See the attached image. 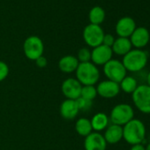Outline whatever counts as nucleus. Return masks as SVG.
Wrapping results in <instances>:
<instances>
[{
  "label": "nucleus",
  "mask_w": 150,
  "mask_h": 150,
  "mask_svg": "<svg viewBox=\"0 0 150 150\" xmlns=\"http://www.w3.org/2000/svg\"><path fill=\"white\" fill-rule=\"evenodd\" d=\"M112 50L111 48L101 44L91 50V61L94 64L104 65L107 62L112 59Z\"/></svg>",
  "instance_id": "nucleus-10"
},
{
  "label": "nucleus",
  "mask_w": 150,
  "mask_h": 150,
  "mask_svg": "<svg viewBox=\"0 0 150 150\" xmlns=\"http://www.w3.org/2000/svg\"><path fill=\"white\" fill-rule=\"evenodd\" d=\"M88 19L90 24L100 26L105 20V11L103 10V8L100 6H95L90 10Z\"/></svg>",
  "instance_id": "nucleus-21"
},
{
  "label": "nucleus",
  "mask_w": 150,
  "mask_h": 150,
  "mask_svg": "<svg viewBox=\"0 0 150 150\" xmlns=\"http://www.w3.org/2000/svg\"><path fill=\"white\" fill-rule=\"evenodd\" d=\"M60 115L63 118L66 120L74 119L79 114V107L75 100L66 99L60 105Z\"/></svg>",
  "instance_id": "nucleus-15"
},
{
  "label": "nucleus",
  "mask_w": 150,
  "mask_h": 150,
  "mask_svg": "<svg viewBox=\"0 0 150 150\" xmlns=\"http://www.w3.org/2000/svg\"><path fill=\"white\" fill-rule=\"evenodd\" d=\"M126 72L122 62L117 59H110L103 65V73L107 79L118 84L126 76Z\"/></svg>",
  "instance_id": "nucleus-7"
},
{
  "label": "nucleus",
  "mask_w": 150,
  "mask_h": 150,
  "mask_svg": "<svg viewBox=\"0 0 150 150\" xmlns=\"http://www.w3.org/2000/svg\"><path fill=\"white\" fill-rule=\"evenodd\" d=\"M114 42H115V38H114V36L112 35H110V34L104 35L103 39V45L111 48L113 43H114Z\"/></svg>",
  "instance_id": "nucleus-27"
},
{
  "label": "nucleus",
  "mask_w": 150,
  "mask_h": 150,
  "mask_svg": "<svg viewBox=\"0 0 150 150\" xmlns=\"http://www.w3.org/2000/svg\"><path fill=\"white\" fill-rule=\"evenodd\" d=\"M134 111L131 105L127 103H120L116 105L110 111V121L112 124L124 126L132 119H133Z\"/></svg>",
  "instance_id": "nucleus-4"
},
{
  "label": "nucleus",
  "mask_w": 150,
  "mask_h": 150,
  "mask_svg": "<svg viewBox=\"0 0 150 150\" xmlns=\"http://www.w3.org/2000/svg\"><path fill=\"white\" fill-rule=\"evenodd\" d=\"M123 139L130 145L142 144L146 139V127L139 119H132L123 126Z\"/></svg>",
  "instance_id": "nucleus-1"
},
{
  "label": "nucleus",
  "mask_w": 150,
  "mask_h": 150,
  "mask_svg": "<svg viewBox=\"0 0 150 150\" xmlns=\"http://www.w3.org/2000/svg\"><path fill=\"white\" fill-rule=\"evenodd\" d=\"M82 85L77 81L76 78H68L64 80L61 85L62 94L70 100H77L81 97Z\"/></svg>",
  "instance_id": "nucleus-9"
},
{
  "label": "nucleus",
  "mask_w": 150,
  "mask_h": 150,
  "mask_svg": "<svg viewBox=\"0 0 150 150\" xmlns=\"http://www.w3.org/2000/svg\"><path fill=\"white\" fill-rule=\"evenodd\" d=\"M77 103V105L79 107V110H82V111H88L91 109L92 107V104H93V102L92 101H89V100H87V99H84L82 97H79L77 100H75Z\"/></svg>",
  "instance_id": "nucleus-25"
},
{
  "label": "nucleus",
  "mask_w": 150,
  "mask_h": 150,
  "mask_svg": "<svg viewBox=\"0 0 150 150\" xmlns=\"http://www.w3.org/2000/svg\"><path fill=\"white\" fill-rule=\"evenodd\" d=\"M107 142L103 134L96 132H92L85 137L84 148L85 150H106Z\"/></svg>",
  "instance_id": "nucleus-12"
},
{
  "label": "nucleus",
  "mask_w": 150,
  "mask_h": 150,
  "mask_svg": "<svg viewBox=\"0 0 150 150\" xmlns=\"http://www.w3.org/2000/svg\"><path fill=\"white\" fill-rule=\"evenodd\" d=\"M130 150H145V146L143 144H136L132 145Z\"/></svg>",
  "instance_id": "nucleus-29"
},
{
  "label": "nucleus",
  "mask_w": 150,
  "mask_h": 150,
  "mask_svg": "<svg viewBox=\"0 0 150 150\" xmlns=\"http://www.w3.org/2000/svg\"><path fill=\"white\" fill-rule=\"evenodd\" d=\"M146 85L148 87H150V71L146 74Z\"/></svg>",
  "instance_id": "nucleus-30"
},
{
  "label": "nucleus",
  "mask_w": 150,
  "mask_h": 150,
  "mask_svg": "<svg viewBox=\"0 0 150 150\" xmlns=\"http://www.w3.org/2000/svg\"><path fill=\"white\" fill-rule=\"evenodd\" d=\"M23 51L27 58L35 61L38 57L43 56L44 44L42 40L36 35L28 37L23 43Z\"/></svg>",
  "instance_id": "nucleus-6"
},
{
  "label": "nucleus",
  "mask_w": 150,
  "mask_h": 150,
  "mask_svg": "<svg viewBox=\"0 0 150 150\" xmlns=\"http://www.w3.org/2000/svg\"><path fill=\"white\" fill-rule=\"evenodd\" d=\"M76 57L80 63L91 62V50L88 48H81L79 50Z\"/></svg>",
  "instance_id": "nucleus-24"
},
{
  "label": "nucleus",
  "mask_w": 150,
  "mask_h": 150,
  "mask_svg": "<svg viewBox=\"0 0 150 150\" xmlns=\"http://www.w3.org/2000/svg\"><path fill=\"white\" fill-rule=\"evenodd\" d=\"M147 58L148 57L146 51L139 49H132L126 55L124 56L122 64L126 71L131 72H139L146 67Z\"/></svg>",
  "instance_id": "nucleus-3"
},
{
  "label": "nucleus",
  "mask_w": 150,
  "mask_h": 150,
  "mask_svg": "<svg viewBox=\"0 0 150 150\" xmlns=\"http://www.w3.org/2000/svg\"><path fill=\"white\" fill-rule=\"evenodd\" d=\"M80 62L76 57L67 55L64 56L58 61V68L64 73H71L75 72Z\"/></svg>",
  "instance_id": "nucleus-17"
},
{
  "label": "nucleus",
  "mask_w": 150,
  "mask_h": 150,
  "mask_svg": "<svg viewBox=\"0 0 150 150\" xmlns=\"http://www.w3.org/2000/svg\"><path fill=\"white\" fill-rule=\"evenodd\" d=\"M136 28L135 21L128 16L123 17L118 20L116 24V33L118 37L129 38Z\"/></svg>",
  "instance_id": "nucleus-13"
},
{
  "label": "nucleus",
  "mask_w": 150,
  "mask_h": 150,
  "mask_svg": "<svg viewBox=\"0 0 150 150\" xmlns=\"http://www.w3.org/2000/svg\"><path fill=\"white\" fill-rule=\"evenodd\" d=\"M9 74V66L8 64L0 60V82L5 81Z\"/></svg>",
  "instance_id": "nucleus-26"
},
{
  "label": "nucleus",
  "mask_w": 150,
  "mask_h": 150,
  "mask_svg": "<svg viewBox=\"0 0 150 150\" xmlns=\"http://www.w3.org/2000/svg\"><path fill=\"white\" fill-rule=\"evenodd\" d=\"M138 81L134 77L132 76H126L122 80V81L119 83L120 89L123 90L126 94H132L136 88H138Z\"/></svg>",
  "instance_id": "nucleus-22"
},
{
  "label": "nucleus",
  "mask_w": 150,
  "mask_h": 150,
  "mask_svg": "<svg viewBox=\"0 0 150 150\" xmlns=\"http://www.w3.org/2000/svg\"><path fill=\"white\" fill-rule=\"evenodd\" d=\"M90 122H91L92 129L96 132H100L105 130L109 126L110 118L105 113L98 112L93 116Z\"/></svg>",
  "instance_id": "nucleus-19"
},
{
  "label": "nucleus",
  "mask_w": 150,
  "mask_h": 150,
  "mask_svg": "<svg viewBox=\"0 0 150 150\" xmlns=\"http://www.w3.org/2000/svg\"><path fill=\"white\" fill-rule=\"evenodd\" d=\"M135 107L142 113L150 114V87L140 84L132 94Z\"/></svg>",
  "instance_id": "nucleus-5"
},
{
  "label": "nucleus",
  "mask_w": 150,
  "mask_h": 150,
  "mask_svg": "<svg viewBox=\"0 0 150 150\" xmlns=\"http://www.w3.org/2000/svg\"><path fill=\"white\" fill-rule=\"evenodd\" d=\"M145 150H150V143L147 144V146L145 147Z\"/></svg>",
  "instance_id": "nucleus-31"
},
{
  "label": "nucleus",
  "mask_w": 150,
  "mask_h": 150,
  "mask_svg": "<svg viewBox=\"0 0 150 150\" xmlns=\"http://www.w3.org/2000/svg\"><path fill=\"white\" fill-rule=\"evenodd\" d=\"M131 43L136 49L141 50L142 48L146 47L150 40V34L149 31L144 27L136 28L132 35L129 37Z\"/></svg>",
  "instance_id": "nucleus-14"
},
{
  "label": "nucleus",
  "mask_w": 150,
  "mask_h": 150,
  "mask_svg": "<svg viewBox=\"0 0 150 150\" xmlns=\"http://www.w3.org/2000/svg\"><path fill=\"white\" fill-rule=\"evenodd\" d=\"M132 43L129 38L118 37L115 39V42L111 47L112 52L118 56H125L132 50Z\"/></svg>",
  "instance_id": "nucleus-18"
},
{
  "label": "nucleus",
  "mask_w": 150,
  "mask_h": 150,
  "mask_svg": "<svg viewBox=\"0 0 150 150\" xmlns=\"http://www.w3.org/2000/svg\"><path fill=\"white\" fill-rule=\"evenodd\" d=\"M35 62L36 65H37L38 67H40V68H44V67H46L47 64H48V60H47V58L44 57L43 56L38 57Z\"/></svg>",
  "instance_id": "nucleus-28"
},
{
  "label": "nucleus",
  "mask_w": 150,
  "mask_h": 150,
  "mask_svg": "<svg viewBox=\"0 0 150 150\" xmlns=\"http://www.w3.org/2000/svg\"><path fill=\"white\" fill-rule=\"evenodd\" d=\"M96 96H97V91L95 86H82L81 97L93 102V100Z\"/></svg>",
  "instance_id": "nucleus-23"
},
{
  "label": "nucleus",
  "mask_w": 150,
  "mask_h": 150,
  "mask_svg": "<svg viewBox=\"0 0 150 150\" xmlns=\"http://www.w3.org/2000/svg\"><path fill=\"white\" fill-rule=\"evenodd\" d=\"M74 127H75V131H76V132L82 137H87L88 135H89L93 132L91 122L89 119H88L86 117L79 118L76 121V123H75Z\"/></svg>",
  "instance_id": "nucleus-20"
},
{
  "label": "nucleus",
  "mask_w": 150,
  "mask_h": 150,
  "mask_svg": "<svg viewBox=\"0 0 150 150\" xmlns=\"http://www.w3.org/2000/svg\"><path fill=\"white\" fill-rule=\"evenodd\" d=\"M103 29L99 25L88 24L83 30V40L84 42L92 48H96L103 44V39L104 36Z\"/></svg>",
  "instance_id": "nucleus-8"
},
{
  "label": "nucleus",
  "mask_w": 150,
  "mask_h": 150,
  "mask_svg": "<svg viewBox=\"0 0 150 150\" xmlns=\"http://www.w3.org/2000/svg\"><path fill=\"white\" fill-rule=\"evenodd\" d=\"M77 81L82 86H95L100 79V71L92 62L80 63L75 71Z\"/></svg>",
  "instance_id": "nucleus-2"
},
{
  "label": "nucleus",
  "mask_w": 150,
  "mask_h": 150,
  "mask_svg": "<svg viewBox=\"0 0 150 150\" xmlns=\"http://www.w3.org/2000/svg\"><path fill=\"white\" fill-rule=\"evenodd\" d=\"M107 144H117L123 139V126L117 125H110L105 129L103 135Z\"/></svg>",
  "instance_id": "nucleus-16"
},
{
  "label": "nucleus",
  "mask_w": 150,
  "mask_h": 150,
  "mask_svg": "<svg viewBox=\"0 0 150 150\" xmlns=\"http://www.w3.org/2000/svg\"><path fill=\"white\" fill-rule=\"evenodd\" d=\"M97 95L103 98L110 99L116 97L120 92V87L118 83L106 80L100 82L96 87Z\"/></svg>",
  "instance_id": "nucleus-11"
}]
</instances>
